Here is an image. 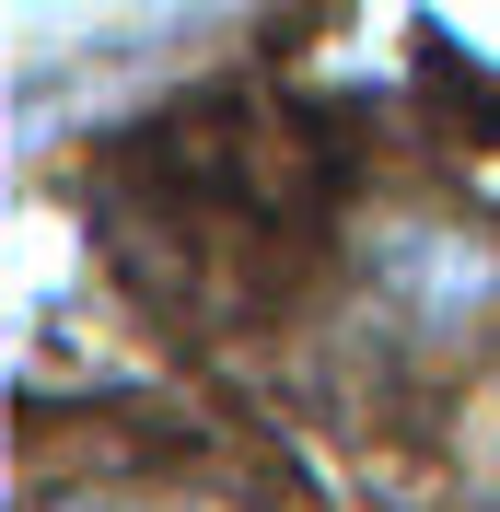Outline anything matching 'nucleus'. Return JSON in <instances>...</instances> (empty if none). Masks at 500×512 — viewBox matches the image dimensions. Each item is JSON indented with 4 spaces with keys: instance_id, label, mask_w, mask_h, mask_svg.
<instances>
[{
    "instance_id": "nucleus-1",
    "label": "nucleus",
    "mask_w": 500,
    "mask_h": 512,
    "mask_svg": "<svg viewBox=\"0 0 500 512\" xmlns=\"http://www.w3.org/2000/svg\"><path fill=\"white\" fill-rule=\"evenodd\" d=\"M70 512H163V501H70Z\"/></svg>"
}]
</instances>
